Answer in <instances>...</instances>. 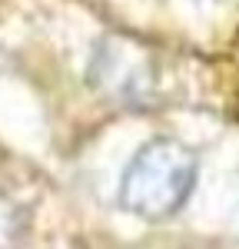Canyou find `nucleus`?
Instances as JSON below:
<instances>
[{
    "label": "nucleus",
    "instance_id": "f03ea898",
    "mask_svg": "<svg viewBox=\"0 0 239 249\" xmlns=\"http://www.w3.org/2000/svg\"><path fill=\"white\" fill-rule=\"evenodd\" d=\"M20 236H23V213L0 196V249H17Z\"/></svg>",
    "mask_w": 239,
    "mask_h": 249
},
{
    "label": "nucleus",
    "instance_id": "f257e3e1",
    "mask_svg": "<svg viewBox=\"0 0 239 249\" xmlns=\"http://www.w3.org/2000/svg\"><path fill=\"white\" fill-rule=\"evenodd\" d=\"M196 153L176 140H150L120 179V203L143 219H166L183 210L196 186Z\"/></svg>",
    "mask_w": 239,
    "mask_h": 249
}]
</instances>
